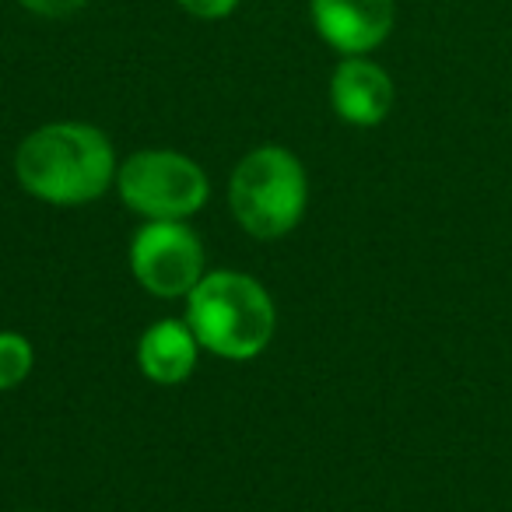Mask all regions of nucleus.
<instances>
[{
	"mask_svg": "<svg viewBox=\"0 0 512 512\" xmlns=\"http://www.w3.org/2000/svg\"><path fill=\"white\" fill-rule=\"evenodd\" d=\"M120 158L109 134L85 120L43 123L15 148V179L32 200L85 207L116 186Z\"/></svg>",
	"mask_w": 512,
	"mask_h": 512,
	"instance_id": "nucleus-1",
	"label": "nucleus"
},
{
	"mask_svg": "<svg viewBox=\"0 0 512 512\" xmlns=\"http://www.w3.org/2000/svg\"><path fill=\"white\" fill-rule=\"evenodd\" d=\"M183 320L200 351L221 362H253L278 334V302L246 271H207L183 299Z\"/></svg>",
	"mask_w": 512,
	"mask_h": 512,
	"instance_id": "nucleus-2",
	"label": "nucleus"
},
{
	"mask_svg": "<svg viewBox=\"0 0 512 512\" xmlns=\"http://www.w3.org/2000/svg\"><path fill=\"white\" fill-rule=\"evenodd\" d=\"M309 207V172L285 144H260L228 176V211L256 242H278L302 225Z\"/></svg>",
	"mask_w": 512,
	"mask_h": 512,
	"instance_id": "nucleus-3",
	"label": "nucleus"
},
{
	"mask_svg": "<svg viewBox=\"0 0 512 512\" xmlns=\"http://www.w3.org/2000/svg\"><path fill=\"white\" fill-rule=\"evenodd\" d=\"M113 190L141 221H190L211 200V176L183 151L141 148L120 158Z\"/></svg>",
	"mask_w": 512,
	"mask_h": 512,
	"instance_id": "nucleus-4",
	"label": "nucleus"
},
{
	"mask_svg": "<svg viewBox=\"0 0 512 512\" xmlns=\"http://www.w3.org/2000/svg\"><path fill=\"white\" fill-rule=\"evenodd\" d=\"M134 281L151 299H186L207 274V249L190 221H141L127 249Z\"/></svg>",
	"mask_w": 512,
	"mask_h": 512,
	"instance_id": "nucleus-5",
	"label": "nucleus"
},
{
	"mask_svg": "<svg viewBox=\"0 0 512 512\" xmlns=\"http://www.w3.org/2000/svg\"><path fill=\"white\" fill-rule=\"evenodd\" d=\"M309 18L323 43L341 57H369L390 39L393 0H309Z\"/></svg>",
	"mask_w": 512,
	"mask_h": 512,
	"instance_id": "nucleus-6",
	"label": "nucleus"
},
{
	"mask_svg": "<svg viewBox=\"0 0 512 512\" xmlns=\"http://www.w3.org/2000/svg\"><path fill=\"white\" fill-rule=\"evenodd\" d=\"M397 88L372 57H341L330 74V106L348 127H379L390 116Z\"/></svg>",
	"mask_w": 512,
	"mask_h": 512,
	"instance_id": "nucleus-7",
	"label": "nucleus"
},
{
	"mask_svg": "<svg viewBox=\"0 0 512 512\" xmlns=\"http://www.w3.org/2000/svg\"><path fill=\"white\" fill-rule=\"evenodd\" d=\"M200 355L186 320H158L137 337V369L155 386H183L197 372Z\"/></svg>",
	"mask_w": 512,
	"mask_h": 512,
	"instance_id": "nucleus-8",
	"label": "nucleus"
},
{
	"mask_svg": "<svg viewBox=\"0 0 512 512\" xmlns=\"http://www.w3.org/2000/svg\"><path fill=\"white\" fill-rule=\"evenodd\" d=\"M36 369V348L18 330H0V393H11L25 386V379Z\"/></svg>",
	"mask_w": 512,
	"mask_h": 512,
	"instance_id": "nucleus-9",
	"label": "nucleus"
},
{
	"mask_svg": "<svg viewBox=\"0 0 512 512\" xmlns=\"http://www.w3.org/2000/svg\"><path fill=\"white\" fill-rule=\"evenodd\" d=\"M176 4L186 15L200 18V22H221V18H228L239 8L242 0H176Z\"/></svg>",
	"mask_w": 512,
	"mask_h": 512,
	"instance_id": "nucleus-10",
	"label": "nucleus"
},
{
	"mask_svg": "<svg viewBox=\"0 0 512 512\" xmlns=\"http://www.w3.org/2000/svg\"><path fill=\"white\" fill-rule=\"evenodd\" d=\"M18 4L39 18H71L81 8H88V0H18Z\"/></svg>",
	"mask_w": 512,
	"mask_h": 512,
	"instance_id": "nucleus-11",
	"label": "nucleus"
},
{
	"mask_svg": "<svg viewBox=\"0 0 512 512\" xmlns=\"http://www.w3.org/2000/svg\"><path fill=\"white\" fill-rule=\"evenodd\" d=\"M22 512H43V509H22Z\"/></svg>",
	"mask_w": 512,
	"mask_h": 512,
	"instance_id": "nucleus-12",
	"label": "nucleus"
}]
</instances>
